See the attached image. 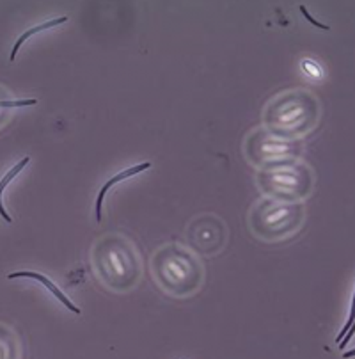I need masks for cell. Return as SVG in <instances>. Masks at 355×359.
Wrapping results in <instances>:
<instances>
[{
	"label": "cell",
	"mask_w": 355,
	"mask_h": 359,
	"mask_svg": "<svg viewBox=\"0 0 355 359\" xmlns=\"http://www.w3.org/2000/svg\"><path fill=\"white\" fill-rule=\"evenodd\" d=\"M151 269L157 283L171 296H192L203 283L201 262L178 244L164 245L153 254Z\"/></svg>",
	"instance_id": "2"
},
{
	"label": "cell",
	"mask_w": 355,
	"mask_h": 359,
	"mask_svg": "<svg viewBox=\"0 0 355 359\" xmlns=\"http://www.w3.org/2000/svg\"><path fill=\"white\" fill-rule=\"evenodd\" d=\"M93 265L98 279L110 290H131L139 281V254L133 244L121 235H107L94 244Z\"/></svg>",
	"instance_id": "1"
},
{
	"label": "cell",
	"mask_w": 355,
	"mask_h": 359,
	"mask_svg": "<svg viewBox=\"0 0 355 359\" xmlns=\"http://www.w3.org/2000/svg\"><path fill=\"white\" fill-rule=\"evenodd\" d=\"M68 21V17H61V18H52V20H47L43 21V23H39V25L32 27V29L25 30L23 34L20 36V38L17 39V43H14L13 50H11V55H9V61H14V57H17L18 50H20L21 47H23V43L27 41V39H30L32 36H36L38 32H43V30H48V29H54V27L61 25V23H66Z\"/></svg>",
	"instance_id": "7"
},
{
	"label": "cell",
	"mask_w": 355,
	"mask_h": 359,
	"mask_svg": "<svg viewBox=\"0 0 355 359\" xmlns=\"http://www.w3.org/2000/svg\"><path fill=\"white\" fill-rule=\"evenodd\" d=\"M151 167V162H142V164H137V165H131V167H128V170H123L121 173L114 174V176L110 178V180H107L105 185L100 189V192H98L96 196V203H94V217H96L98 223H102V207H103V199H105L107 192H109L110 189L114 185H118L119 182H123V180H128V178L136 176V174H140L144 173L146 170H149Z\"/></svg>",
	"instance_id": "5"
},
{
	"label": "cell",
	"mask_w": 355,
	"mask_h": 359,
	"mask_svg": "<svg viewBox=\"0 0 355 359\" xmlns=\"http://www.w3.org/2000/svg\"><path fill=\"white\" fill-rule=\"evenodd\" d=\"M352 324H354V313H350V317H348V322H347V325H345V329H343V331H341V334H339L338 338H336V343H339V342H341V336H343V334H345V333H348V331L352 329Z\"/></svg>",
	"instance_id": "10"
},
{
	"label": "cell",
	"mask_w": 355,
	"mask_h": 359,
	"mask_svg": "<svg viewBox=\"0 0 355 359\" xmlns=\"http://www.w3.org/2000/svg\"><path fill=\"white\" fill-rule=\"evenodd\" d=\"M14 278L36 279V281H39V283H41L43 287H45L48 291H50L52 296L57 297V299H59L61 302H63V305L69 309V311H73V313H75V315H80V313H82L80 308H76V306L73 305L72 300H69L68 297L64 296L63 291H61V288L57 287V285H55L54 281H52V279H48L47 276H43V274H39V272H34V271H20V272H13V274H8V279H14Z\"/></svg>",
	"instance_id": "6"
},
{
	"label": "cell",
	"mask_w": 355,
	"mask_h": 359,
	"mask_svg": "<svg viewBox=\"0 0 355 359\" xmlns=\"http://www.w3.org/2000/svg\"><path fill=\"white\" fill-rule=\"evenodd\" d=\"M355 354V351H350V352H347V354H343V359H348V358H352V356Z\"/></svg>",
	"instance_id": "11"
},
{
	"label": "cell",
	"mask_w": 355,
	"mask_h": 359,
	"mask_svg": "<svg viewBox=\"0 0 355 359\" xmlns=\"http://www.w3.org/2000/svg\"><path fill=\"white\" fill-rule=\"evenodd\" d=\"M252 228L263 238H281L295 232L302 223V205L265 201L252 212Z\"/></svg>",
	"instance_id": "3"
},
{
	"label": "cell",
	"mask_w": 355,
	"mask_h": 359,
	"mask_svg": "<svg viewBox=\"0 0 355 359\" xmlns=\"http://www.w3.org/2000/svg\"><path fill=\"white\" fill-rule=\"evenodd\" d=\"M189 240L199 253H215L226 242L224 224L212 216L195 219L189 228Z\"/></svg>",
	"instance_id": "4"
},
{
	"label": "cell",
	"mask_w": 355,
	"mask_h": 359,
	"mask_svg": "<svg viewBox=\"0 0 355 359\" xmlns=\"http://www.w3.org/2000/svg\"><path fill=\"white\" fill-rule=\"evenodd\" d=\"M299 9H301V13L304 14V18L309 21V23H313L314 27H318V29H321V30H329V25H325V23H320L316 18H313V14H309V11L305 9V6H299Z\"/></svg>",
	"instance_id": "9"
},
{
	"label": "cell",
	"mask_w": 355,
	"mask_h": 359,
	"mask_svg": "<svg viewBox=\"0 0 355 359\" xmlns=\"http://www.w3.org/2000/svg\"><path fill=\"white\" fill-rule=\"evenodd\" d=\"M29 162H30L29 156H23V158H21V161L18 162V164H14L13 167H11V170H9L8 173L4 174V176L0 178V217H2V219H4L6 223H11V220H13V219H11L8 212L4 210V205H2V194H4V190L9 187V183L13 182L14 176H17V174L20 173V171L23 170V167H25V165L29 164Z\"/></svg>",
	"instance_id": "8"
}]
</instances>
